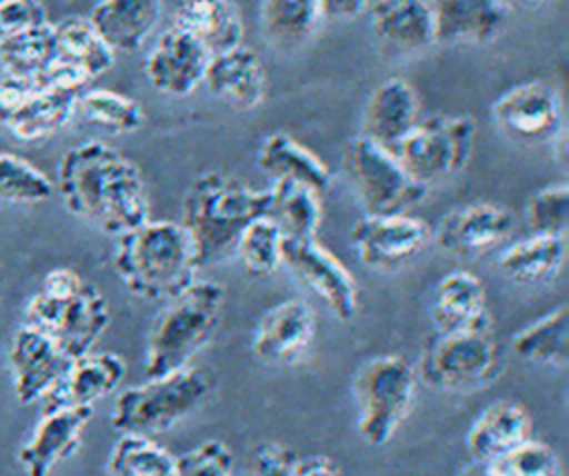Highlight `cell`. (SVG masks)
Wrapping results in <instances>:
<instances>
[{
  "instance_id": "cell-1",
  "label": "cell",
  "mask_w": 569,
  "mask_h": 476,
  "mask_svg": "<svg viewBox=\"0 0 569 476\" xmlns=\"http://www.w3.org/2000/svg\"><path fill=\"white\" fill-rule=\"evenodd\" d=\"M58 191L69 214L116 238L151 218L138 165L102 140L80 142L62 156Z\"/></svg>"
},
{
  "instance_id": "cell-2",
  "label": "cell",
  "mask_w": 569,
  "mask_h": 476,
  "mask_svg": "<svg viewBox=\"0 0 569 476\" xmlns=\"http://www.w3.org/2000/svg\"><path fill=\"white\" fill-rule=\"evenodd\" d=\"M113 269L138 298L171 300L198 280L196 245L176 220H144L116 240Z\"/></svg>"
},
{
  "instance_id": "cell-3",
  "label": "cell",
  "mask_w": 569,
  "mask_h": 476,
  "mask_svg": "<svg viewBox=\"0 0 569 476\" xmlns=\"http://www.w3.org/2000/svg\"><path fill=\"white\" fill-rule=\"evenodd\" d=\"M267 189H253L227 171L196 176L182 196L178 222L191 236L200 265L231 256L242 229L267 214Z\"/></svg>"
},
{
  "instance_id": "cell-4",
  "label": "cell",
  "mask_w": 569,
  "mask_h": 476,
  "mask_svg": "<svg viewBox=\"0 0 569 476\" xmlns=\"http://www.w3.org/2000/svg\"><path fill=\"white\" fill-rule=\"evenodd\" d=\"M22 316V325L42 331L71 360L89 354L111 320L100 289L67 267L42 278Z\"/></svg>"
},
{
  "instance_id": "cell-5",
  "label": "cell",
  "mask_w": 569,
  "mask_h": 476,
  "mask_svg": "<svg viewBox=\"0 0 569 476\" xmlns=\"http://www.w3.org/2000/svg\"><path fill=\"white\" fill-rule=\"evenodd\" d=\"M224 289L213 280H196L164 303L151 320L144 345L147 378L189 365L222 320Z\"/></svg>"
},
{
  "instance_id": "cell-6",
  "label": "cell",
  "mask_w": 569,
  "mask_h": 476,
  "mask_svg": "<svg viewBox=\"0 0 569 476\" xmlns=\"http://www.w3.org/2000/svg\"><path fill=\"white\" fill-rule=\"evenodd\" d=\"M418 376L396 354L367 358L351 378L356 427L367 445L389 443L413 409Z\"/></svg>"
},
{
  "instance_id": "cell-7",
  "label": "cell",
  "mask_w": 569,
  "mask_h": 476,
  "mask_svg": "<svg viewBox=\"0 0 569 476\" xmlns=\"http://www.w3.org/2000/svg\"><path fill=\"white\" fill-rule=\"evenodd\" d=\"M211 380L198 367H182L147 383L131 385L116 396L111 425L120 434L149 436L189 416L209 394Z\"/></svg>"
},
{
  "instance_id": "cell-8",
  "label": "cell",
  "mask_w": 569,
  "mask_h": 476,
  "mask_svg": "<svg viewBox=\"0 0 569 476\" xmlns=\"http://www.w3.org/2000/svg\"><path fill=\"white\" fill-rule=\"evenodd\" d=\"M342 173L365 216L407 214L427 189L409 178L393 151L353 136L342 149Z\"/></svg>"
},
{
  "instance_id": "cell-9",
  "label": "cell",
  "mask_w": 569,
  "mask_h": 476,
  "mask_svg": "<svg viewBox=\"0 0 569 476\" xmlns=\"http://www.w3.org/2000/svg\"><path fill=\"white\" fill-rule=\"evenodd\" d=\"M500 371V347L491 327L438 334L418 358L416 376L440 391H476Z\"/></svg>"
},
{
  "instance_id": "cell-10",
  "label": "cell",
  "mask_w": 569,
  "mask_h": 476,
  "mask_svg": "<svg viewBox=\"0 0 569 476\" xmlns=\"http://www.w3.org/2000/svg\"><path fill=\"white\" fill-rule=\"evenodd\" d=\"M476 122L471 116H429L418 120L396 145L393 156L413 182L429 189L458 173L473 149Z\"/></svg>"
},
{
  "instance_id": "cell-11",
  "label": "cell",
  "mask_w": 569,
  "mask_h": 476,
  "mask_svg": "<svg viewBox=\"0 0 569 476\" xmlns=\"http://www.w3.org/2000/svg\"><path fill=\"white\" fill-rule=\"evenodd\" d=\"M298 285L316 294L327 309L349 320L358 309V285L351 271L318 240H282V265Z\"/></svg>"
},
{
  "instance_id": "cell-12",
  "label": "cell",
  "mask_w": 569,
  "mask_h": 476,
  "mask_svg": "<svg viewBox=\"0 0 569 476\" xmlns=\"http://www.w3.org/2000/svg\"><path fill=\"white\" fill-rule=\"evenodd\" d=\"M491 118L502 133L525 145H551L565 129L560 96L545 80H525L502 91L491 105Z\"/></svg>"
},
{
  "instance_id": "cell-13",
  "label": "cell",
  "mask_w": 569,
  "mask_h": 476,
  "mask_svg": "<svg viewBox=\"0 0 569 476\" xmlns=\"http://www.w3.org/2000/svg\"><path fill=\"white\" fill-rule=\"evenodd\" d=\"M429 240V227L409 214L362 216L349 229L358 260L376 271H391L413 260Z\"/></svg>"
},
{
  "instance_id": "cell-14",
  "label": "cell",
  "mask_w": 569,
  "mask_h": 476,
  "mask_svg": "<svg viewBox=\"0 0 569 476\" xmlns=\"http://www.w3.org/2000/svg\"><path fill=\"white\" fill-rule=\"evenodd\" d=\"M511 229L513 218L505 207L476 200L442 214L433 229V242L447 256L478 258L502 245Z\"/></svg>"
},
{
  "instance_id": "cell-15",
  "label": "cell",
  "mask_w": 569,
  "mask_h": 476,
  "mask_svg": "<svg viewBox=\"0 0 569 476\" xmlns=\"http://www.w3.org/2000/svg\"><path fill=\"white\" fill-rule=\"evenodd\" d=\"M207 62V49L171 24L149 47L142 60V73L158 93L184 98L202 85Z\"/></svg>"
},
{
  "instance_id": "cell-16",
  "label": "cell",
  "mask_w": 569,
  "mask_h": 476,
  "mask_svg": "<svg viewBox=\"0 0 569 476\" xmlns=\"http://www.w3.org/2000/svg\"><path fill=\"white\" fill-rule=\"evenodd\" d=\"M316 334V316L307 300L287 298L271 305L251 336L253 356L273 367L298 363Z\"/></svg>"
},
{
  "instance_id": "cell-17",
  "label": "cell",
  "mask_w": 569,
  "mask_h": 476,
  "mask_svg": "<svg viewBox=\"0 0 569 476\" xmlns=\"http://www.w3.org/2000/svg\"><path fill=\"white\" fill-rule=\"evenodd\" d=\"M69 365L71 358H67L42 331L29 325H20L16 329L9 343V369L16 398L22 405L44 400Z\"/></svg>"
},
{
  "instance_id": "cell-18",
  "label": "cell",
  "mask_w": 569,
  "mask_h": 476,
  "mask_svg": "<svg viewBox=\"0 0 569 476\" xmlns=\"http://www.w3.org/2000/svg\"><path fill=\"white\" fill-rule=\"evenodd\" d=\"M93 407H44L27 443L18 449V463L27 476H49L58 463L78 452Z\"/></svg>"
},
{
  "instance_id": "cell-19",
  "label": "cell",
  "mask_w": 569,
  "mask_h": 476,
  "mask_svg": "<svg viewBox=\"0 0 569 476\" xmlns=\"http://www.w3.org/2000/svg\"><path fill=\"white\" fill-rule=\"evenodd\" d=\"M202 85L213 98L249 111L264 102L269 80L258 53L238 44L209 56Z\"/></svg>"
},
{
  "instance_id": "cell-20",
  "label": "cell",
  "mask_w": 569,
  "mask_h": 476,
  "mask_svg": "<svg viewBox=\"0 0 569 476\" xmlns=\"http://www.w3.org/2000/svg\"><path fill=\"white\" fill-rule=\"evenodd\" d=\"M418 111L416 89L400 78H387L367 96L358 136L393 151L418 122Z\"/></svg>"
},
{
  "instance_id": "cell-21",
  "label": "cell",
  "mask_w": 569,
  "mask_h": 476,
  "mask_svg": "<svg viewBox=\"0 0 569 476\" xmlns=\"http://www.w3.org/2000/svg\"><path fill=\"white\" fill-rule=\"evenodd\" d=\"M429 314L438 334L491 327L485 285L465 269H453L436 282Z\"/></svg>"
},
{
  "instance_id": "cell-22",
  "label": "cell",
  "mask_w": 569,
  "mask_h": 476,
  "mask_svg": "<svg viewBox=\"0 0 569 476\" xmlns=\"http://www.w3.org/2000/svg\"><path fill=\"white\" fill-rule=\"evenodd\" d=\"M127 374V363L111 351L84 354L71 360L58 385L44 396V407H91L116 391Z\"/></svg>"
},
{
  "instance_id": "cell-23",
  "label": "cell",
  "mask_w": 569,
  "mask_h": 476,
  "mask_svg": "<svg viewBox=\"0 0 569 476\" xmlns=\"http://www.w3.org/2000/svg\"><path fill=\"white\" fill-rule=\"evenodd\" d=\"M369 24L391 53H418L436 42L429 0H376Z\"/></svg>"
},
{
  "instance_id": "cell-24",
  "label": "cell",
  "mask_w": 569,
  "mask_h": 476,
  "mask_svg": "<svg viewBox=\"0 0 569 476\" xmlns=\"http://www.w3.org/2000/svg\"><path fill=\"white\" fill-rule=\"evenodd\" d=\"M433 16L436 42H471L493 40L507 22L505 0H429Z\"/></svg>"
},
{
  "instance_id": "cell-25",
  "label": "cell",
  "mask_w": 569,
  "mask_h": 476,
  "mask_svg": "<svg viewBox=\"0 0 569 476\" xmlns=\"http://www.w3.org/2000/svg\"><path fill=\"white\" fill-rule=\"evenodd\" d=\"M531 438V418L516 400H493L476 414L467 429V452L473 463L489 465Z\"/></svg>"
},
{
  "instance_id": "cell-26",
  "label": "cell",
  "mask_w": 569,
  "mask_h": 476,
  "mask_svg": "<svg viewBox=\"0 0 569 476\" xmlns=\"http://www.w3.org/2000/svg\"><path fill=\"white\" fill-rule=\"evenodd\" d=\"M256 165L271 182H296L318 196L329 191L333 182L327 165L309 147L282 131L269 133L260 142Z\"/></svg>"
},
{
  "instance_id": "cell-27",
  "label": "cell",
  "mask_w": 569,
  "mask_h": 476,
  "mask_svg": "<svg viewBox=\"0 0 569 476\" xmlns=\"http://www.w3.org/2000/svg\"><path fill=\"white\" fill-rule=\"evenodd\" d=\"M160 13L162 0H100L87 20L113 53H131L151 36Z\"/></svg>"
},
{
  "instance_id": "cell-28",
  "label": "cell",
  "mask_w": 569,
  "mask_h": 476,
  "mask_svg": "<svg viewBox=\"0 0 569 476\" xmlns=\"http://www.w3.org/2000/svg\"><path fill=\"white\" fill-rule=\"evenodd\" d=\"M173 27L196 38L209 56L242 44V18L233 0H180Z\"/></svg>"
},
{
  "instance_id": "cell-29",
  "label": "cell",
  "mask_w": 569,
  "mask_h": 476,
  "mask_svg": "<svg viewBox=\"0 0 569 476\" xmlns=\"http://www.w3.org/2000/svg\"><path fill=\"white\" fill-rule=\"evenodd\" d=\"M320 22L318 0H260V36L278 53H293L309 44Z\"/></svg>"
},
{
  "instance_id": "cell-30",
  "label": "cell",
  "mask_w": 569,
  "mask_h": 476,
  "mask_svg": "<svg viewBox=\"0 0 569 476\" xmlns=\"http://www.w3.org/2000/svg\"><path fill=\"white\" fill-rule=\"evenodd\" d=\"M567 258V238L565 236H527L498 256L500 271L520 285H540L553 280Z\"/></svg>"
},
{
  "instance_id": "cell-31",
  "label": "cell",
  "mask_w": 569,
  "mask_h": 476,
  "mask_svg": "<svg viewBox=\"0 0 569 476\" xmlns=\"http://www.w3.org/2000/svg\"><path fill=\"white\" fill-rule=\"evenodd\" d=\"M267 218L287 240H316L322 222L320 196L296 182H273L269 189Z\"/></svg>"
},
{
  "instance_id": "cell-32",
  "label": "cell",
  "mask_w": 569,
  "mask_h": 476,
  "mask_svg": "<svg viewBox=\"0 0 569 476\" xmlns=\"http://www.w3.org/2000/svg\"><path fill=\"white\" fill-rule=\"evenodd\" d=\"M511 347L516 356L547 365V367H565L569 360V309L567 305H558L551 311L542 314L527 327L513 334Z\"/></svg>"
},
{
  "instance_id": "cell-33",
  "label": "cell",
  "mask_w": 569,
  "mask_h": 476,
  "mask_svg": "<svg viewBox=\"0 0 569 476\" xmlns=\"http://www.w3.org/2000/svg\"><path fill=\"white\" fill-rule=\"evenodd\" d=\"M56 58L80 69L89 80L102 76L113 67L116 53L98 36L87 18L73 16L53 24Z\"/></svg>"
},
{
  "instance_id": "cell-34",
  "label": "cell",
  "mask_w": 569,
  "mask_h": 476,
  "mask_svg": "<svg viewBox=\"0 0 569 476\" xmlns=\"http://www.w3.org/2000/svg\"><path fill=\"white\" fill-rule=\"evenodd\" d=\"M80 93L62 91H33L27 102L7 122L9 131L18 140H40L47 138L71 122L76 116Z\"/></svg>"
},
{
  "instance_id": "cell-35",
  "label": "cell",
  "mask_w": 569,
  "mask_h": 476,
  "mask_svg": "<svg viewBox=\"0 0 569 476\" xmlns=\"http://www.w3.org/2000/svg\"><path fill=\"white\" fill-rule=\"evenodd\" d=\"M56 60L53 24L33 27L13 36L0 38V65L2 71L33 80Z\"/></svg>"
},
{
  "instance_id": "cell-36",
  "label": "cell",
  "mask_w": 569,
  "mask_h": 476,
  "mask_svg": "<svg viewBox=\"0 0 569 476\" xmlns=\"http://www.w3.org/2000/svg\"><path fill=\"white\" fill-rule=\"evenodd\" d=\"M111 476H173L176 456L149 436L122 434L107 458Z\"/></svg>"
},
{
  "instance_id": "cell-37",
  "label": "cell",
  "mask_w": 569,
  "mask_h": 476,
  "mask_svg": "<svg viewBox=\"0 0 569 476\" xmlns=\"http://www.w3.org/2000/svg\"><path fill=\"white\" fill-rule=\"evenodd\" d=\"M76 113L87 122L111 131V133H133L142 127L144 113L136 100L111 89H89L78 96Z\"/></svg>"
},
{
  "instance_id": "cell-38",
  "label": "cell",
  "mask_w": 569,
  "mask_h": 476,
  "mask_svg": "<svg viewBox=\"0 0 569 476\" xmlns=\"http://www.w3.org/2000/svg\"><path fill=\"white\" fill-rule=\"evenodd\" d=\"M282 240L280 229L267 216H260L242 229L231 256L247 274L269 276L282 265Z\"/></svg>"
},
{
  "instance_id": "cell-39",
  "label": "cell",
  "mask_w": 569,
  "mask_h": 476,
  "mask_svg": "<svg viewBox=\"0 0 569 476\" xmlns=\"http://www.w3.org/2000/svg\"><path fill=\"white\" fill-rule=\"evenodd\" d=\"M53 194V182L29 160L16 153H0V200L42 202Z\"/></svg>"
},
{
  "instance_id": "cell-40",
  "label": "cell",
  "mask_w": 569,
  "mask_h": 476,
  "mask_svg": "<svg viewBox=\"0 0 569 476\" xmlns=\"http://www.w3.org/2000/svg\"><path fill=\"white\" fill-rule=\"evenodd\" d=\"M525 220L536 236H565L569 227L567 182L547 185L533 191L525 202Z\"/></svg>"
},
{
  "instance_id": "cell-41",
  "label": "cell",
  "mask_w": 569,
  "mask_h": 476,
  "mask_svg": "<svg viewBox=\"0 0 569 476\" xmlns=\"http://www.w3.org/2000/svg\"><path fill=\"white\" fill-rule=\"evenodd\" d=\"M496 476H562L558 454L542 440L527 438L489 463Z\"/></svg>"
},
{
  "instance_id": "cell-42",
  "label": "cell",
  "mask_w": 569,
  "mask_h": 476,
  "mask_svg": "<svg viewBox=\"0 0 569 476\" xmlns=\"http://www.w3.org/2000/svg\"><path fill=\"white\" fill-rule=\"evenodd\" d=\"M173 476H233V454L222 440L207 438L176 456Z\"/></svg>"
},
{
  "instance_id": "cell-43",
  "label": "cell",
  "mask_w": 569,
  "mask_h": 476,
  "mask_svg": "<svg viewBox=\"0 0 569 476\" xmlns=\"http://www.w3.org/2000/svg\"><path fill=\"white\" fill-rule=\"evenodd\" d=\"M47 9L40 0H2L0 2V38L47 24Z\"/></svg>"
},
{
  "instance_id": "cell-44",
  "label": "cell",
  "mask_w": 569,
  "mask_h": 476,
  "mask_svg": "<svg viewBox=\"0 0 569 476\" xmlns=\"http://www.w3.org/2000/svg\"><path fill=\"white\" fill-rule=\"evenodd\" d=\"M293 452L280 443L267 440L253 449L244 476H293Z\"/></svg>"
},
{
  "instance_id": "cell-45",
  "label": "cell",
  "mask_w": 569,
  "mask_h": 476,
  "mask_svg": "<svg viewBox=\"0 0 569 476\" xmlns=\"http://www.w3.org/2000/svg\"><path fill=\"white\" fill-rule=\"evenodd\" d=\"M33 91H36L33 80L2 71L0 73V122L7 125Z\"/></svg>"
},
{
  "instance_id": "cell-46",
  "label": "cell",
  "mask_w": 569,
  "mask_h": 476,
  "mask_svg": "<svg viewBox=\"0 0 569 476\" xmlns=\"http://www.w3.org/2000/svg\"><path fill=\"white\" fill-rule=\"evenodd\" d=\"M293 476H340V469L329 456L307 454V456H296Z\"/></svg>"
},
{
  "instance_id": "cell-47",
  "label": "cell",
  "mask_w": 569,
  "mask_h": 476,
  "mask_svg": "<svg viewBox=\"0 0 569 476\" xmlns=\"http://www.w3.org/2000/svg\"><path fill=\"white\" fill-rule=\"evenodd\" d=\"M369 0H318L322 20H349L367 9Z\"/></svg>"
},
{
  "instance_id": "cell-48",
  "label": "cell",
  "mask_w": 569,
  "mask_h": 476,
  "mask_svg": "<svg viewBox=\"0 0 569 476\" xmlns=\"http://www.w3.org/2000/svg\"><path fill=\"white\" fill-rule=\"evenodd\" d=\"M456 476H496L491 469H489V465H485V463H467L465 467H460L458 469V474Z\"/></svg>"
},
{
  "instance_id": "cell-49",
  "label": "cell",
  "mask_w": 569,
  "mask_h": 476,
  "mask_svg": "<svg viewBox=\"0 0 569 476\" xmlns=\"http://www.w3.org/2000/svg\"><path fill=\"white\" fill-rule=\"evenodd\" d=\"M516 2H522V4H527V7H536V4H540V2H545V0H516Z\"/></svg>"
},
{
  "instance_id": "cell-50",
  "label": "cell",
  "mask_w": 569,
  "mask_h": 476,
  "mask_svg": "<svg viewBox=\"0 0 569 476\" xmlns=\"http://www.w3.org/2000/svg\"><path fill=\"white\" fill-rule=\"evenodd\" d=\"M0 2H2V0H0Z\"/></svg>"
}]
</instances>
